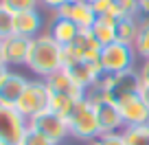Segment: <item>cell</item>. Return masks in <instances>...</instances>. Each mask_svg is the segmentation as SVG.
<instances>
[{"mask_svg":"<svg viewBox=\"0 0 149 145\" xmlns=\"http://www.w3.org/2000/svg\"><path fill=\"white\" fill-rule=\"evenodd\" d=\"M26 66L35 75H42L44 79L48 75H53V73H57V70H61L64 68V62H61V44L53 40L51 33H40L31 42Z\"/></svg>","mask_w":149,"mask_h":145,"instance_id":"6da1fadb","label":"cell"},{"mask_svg":"<svg viewBox=\"0 0 149 145\" xmlns=\"http://www.w3.org/2000/svg\"><path fill=\"white\" fill-rule=\"evenodd\" d=\"M140 75L136 70H125V73H114V75H103L97 84L92 86L94 90L103 95L105 99L118 103L127 97H134V95H140Z\"/></svg>","mask_w":149,"mask_h":145,"instance_id":"7a4b0ae2","label":"cell"},{"mask_svg":"<svg viewBox=\"0 0 149 145\" xmlns=\"http://www.w3.org/2000/svg\"><path fill=\"white\" fill-rule=\"evenodd\" d=\"M68 127H70V134L79 141H97L101 136V125H99L97 110H94V103L88 97L77 101L74 110L68 117Z\"/></svg>","mask_w":149,"mask_h":145,"instance_id":"3957f363","label":"cell"},{"mask_svg":"<svg viewBox=\"0 0 149 145\" xmlns=\"http://www.w3.org/2000/svg\"><path fill=\"white\" fill-rule=\"evenodd\" d=\"M48 108H51V90H48L46 81L29 79V84H26V88H24V92H22V97H20L15 110H18L24 119L31 121L33 117L46 112Z\"/></svg>","mask_w":149,"mask_h":145,"instance_id":"277c9868","label":"cell"},{"mask_svg":"<svg viewBox=\"0 0 149 145\" xmlns=\"http://www.w3.org/2000/svg\"><path fill=\"white\" fill-rule=\"evenodd\" d=\"M136 48L132 44L123 42H112L101 48V66L103 73L114 75V73H125V70H134L136 62Z\"/></svg>","mask_w":149,"mask_h":145,"instance_id":"5b68a950","label":"cell"},{"mask_svg":"<svg viewBox=\"0 0 149 145\" xmlns=\"http://www.w3.org/2000/svg\"><path fill=\"white\" fill-rule=\"evenodd\" d=\"M86 97L94 103V110H97V117H99V125H101V134H112V132H121V127L125 125L121 117V110L114 101L105 99L99 90L90 88L86 92Z\"/></svg>","mask_w":149,"mask_h":145,"instance_id":"8992f818","label":"cell"},{"mask_svg":"<svg viewBox=\"0 0 149 145\" xmlns=\"http://www.w3.org/2000/svg\"><path fill=\"white\" fill-rule=\"evenodd\" d=\"M26 130H29V119H24L15 108L0 103V143L22 145Z\"/></svg>","mask_w":149,"mask_h":145,"instance_id":"52a82bcc","label":"cell"},{"mask_svg":"<svg viewBox=\"0 0 149 145\" xmlns=\"http://www.w3.org/2000/svg\"><path fill=\"white\" fill-rule=\"evenodd\" d=\"M29 125L35 127L37 132H42V134H46L51 141H55L57 145L64 143L66 136L70 134V127H68V119L61 117V114L53 112V110H46V112L37 114V117H33L31 121H29Z\"/></svg>","mask_w":149,"mask_h":145,"instance_id":"ba28073f","label":"cell"},{"mask_svg":"<svg viewBox=\"0 0 149 145\" xmlns=\"http://www.w3.org/2000/svg\"><path fill=\"white\" fill-rule=\"evenodd\" d=\"M118 110H121L123 123L127 125H149V106L143 101L140 95H134V97H127L123 101L116 103Z\"/></svg>","mask_w":149,"mask_h":145,"instance_id":"9c48e42d","label":"cell"},{"mask_svg":"<svg viewBox=\"0 0 149 145\" xmlns=\"http://www.w3.org/2000/svg\"><path fill=\"white\" fill-rule=\"evenodd\" d=\"M26 84H29L26 77L18 75V73H9L5 77V81L0 84V103L15 108L20 97H22V92H24V88H26Z\"/></svg>","mask_w":149,"mask_h":145,"instance_id":"30bf717a","label":"cell"},{"mask_svg":"<svg viewBox=\"0 0 149 145\" xmlns=\"http://www.w3.org/2000/svg\"><path fill=\"white\" fill-rule=\"evenodd\" d=\"M5 42V53H7V64H26L29 51H31V38H24V35H11V38L2 40Z\"/></svg>","mask_w":149,"mask_h":145,"instance_id":"8fae6325","label":"cell"},{"mask_svg":"<svg viewBox=\"0 0 149 145\" xmlns=\"http://www.w3.org/2000/svg\"><path fill=\"white\" fill-rule=\"evenodd\" d=\"M44 81H46V86H48V90H51V92L72 95V97H77V99H84V97H86V90L79 88V86L74 84V81L70 79V75L66 73L64 68L57 70V73H53V75H48Z\"/></svg>","mask_w":149,"mask_h":145,"instance_id":"7c38bea8","label":"cell"},{"mask_svg":"<svg viewBox=\"0 0 149 145\" xmlns=\"http://www.w3.org/2000/svg\"><path fill=\"white\" fill-rule=\"evenodd\" d=\"M15 33L18 35H24V38H37L42 33V15L40 11H20L15 13Z\"/></svg>","mask_w":149,"mask_h":145,"instance_id":"4fadbf2b","label":"cell"},{"mask_svg":"<svg viewBox=\"0 0 149 145\" xmlns=\"http://www.w3.org/2000/svg\"><path fill=\"white\" fill-rule=\"evenodd\" d=\"M116 24H118V20H114L112 15H99L97 18V22H94V27H92V33H94V38L99 40L101 46H107V44L118 40Z\"/></svg>","mask_w":149,"mask_h":145,"instance_id":"5bb4252c","label":"cell"},{"mask_svg":"<svg viewBox=\"0 0 149 145\" xmlns=\"http://www.w3.org/2000/svg\"><path fill=\"white\" fill-rule=\"evenodd\" d=\"M55 42H59L61 46H68V44H74L77 35H79V27L72 22V20H64V18H55V22L51 24V31Z\"/></svg>","mask_w":149,"mask_h":145,"instance_id":"9a60e30c","label":"cell"},{"mask_svg":"<svg viewBox=\"0 0 149 145\" xmlns=\"http://www.w3.org/2000/svg\"><path fill=\"white\" fill-rule=\"evenodd\" d=\"M70 20L79 29H92L94 22H97V13H94L92 5H88V2H72Z\"/></svg>","mask_w":149,"mask_h":145,"instance_id":"2e32d148","label":"cell"},{"mask_svg":"<svg viewBox=\"0 0 149 145\" xmlns=\"http://www.w3.org/2000/svg\"><path fill=\"white\" fill-rule=\"evenodd\" d=\"M116 31H118V40H116V42L132 44V46H134L136 38H138V31H140V18H132V15H127V18L118 20Z\"/></svg>","mask_w":149,"mask_h":145,"instance_id":"e0dca14e","label":"cell"},{"mask_svg":"<svg viewBox=\"0 0 149 145\" xmlns=\"http://www.w3.org/2000/svg\"><path fill=\"white\" fill-rule=\"evenodd\" d=\"M77 101H81V99L72 97V95L51 92V108H48V110H53V112H57V114H61V117L68 119L70 112L74 110V106H77Z\"/></svg>","mask_w":149,"mask_h":145,"instance_id":"ac0fdd59","label":"cell"},{"mask_svg":"<svg viewBox=\"0 0 149 145\" xmlns=\"http://www.w3.org/2000/svg\"><path fill=\"white\" fill-rule=\"evenodd\" d=\"M134 48L140 60H149V15H140V31L134 42Z\"/></svg>","mask_w":149,"mask_h":145,"instance_id":"d6986e66","label":"cell"},{"mask_svg":"<svg viewBox=\"0 0 149 145\" xmlns=\"http://www.w3.org/2000/svg\"><path fill=\"white\" fill-rule=\"evenodd\" d=\"M123 136L127 145H149V125H127Z\"/></svg>","mask_w":149,"mask_h":145,"instance_id":"ffe728a7","label":"cell"},{"mask_svg":"<svg viewBox=\"0 0 149 145\" xmlns=\"http://www.w3.org/2000/svg\"><path fill=\"white\" fill-rule=\"evenodd\" d=\"M15 35V13L0 5V40Z\"/></svg>","mask_w":149,"mask_h":145,"instance_id":"44dd1931","label":"cell"},{"mask_svg":"<svg viewBox=\"0 0 149 145\" xmlns=\"http://www.w3.org/2000/svg\"><path fill=\"white\" fill-rule=\"evenodd\" d=\"M0 5L5 9L13 11V13H20V11H33L37 9V5H42L40 0H0Z\"/></svg>","mask_w":149,"mask_h":145,"instance_id":"7402d4cb","label":"cell"},{"mask_svg":"<svg viewBox=\"0 0 149 145\" xmlns=\"http://www.w3.org/2000/svg\"><path fill=\"white\" fill-rule=\"evenodd\" d=\"M22 145H57V143H55V141H51L46 134H42V132H37L35 127L29 125L26 134H24Z\"/></svg>","mask_w":149,"mask_h":145,"instance_id":"603a6c76","label":"cell"},{"mask_svg":"<svg viewBox=\"0 0 149 145\" xmlns=\"http://www.w3.org/2000/svg\"><path fill=\"white\" fill-rule=\"evenodd\" d=\"M84 57H81V48L77 46V44H68V46H61V62H64V68H68V66L77 64V62H81Z\"/></svg>","mask_w":149,"mask_h":145,"instance_id":"cb8c5ba5","label":"cell"},{"mask_svg":"<svg viewBox=\"0 0 149 145\" xmlns=\"http://www.w3.org/2000/svg\"><path fill=\"white\" fill-rule=\"evenodd\" d=\"M92 145H127L123 132H112V134H101L97 141H92Z\"/></svg>","mask_w":149,"mask_h":145,"instance_id":"d4e9b609","label":"cell"},{"mask_svg":"<svg viewBox=\"0 0 149 145\" xmlns=\"http://www.w3.org/2000/svg\"><path fill=\"white\" fill-rule=\"evenodd\" d=\"M116 5L121 7V11L127 15H132V18H140V5L138 0H116Z\"/></svg>","mask_w":149,"mask_h":145,"instance_id":"484cf974","label":"cell"},{"mask_svg":"<svg viewBox=\"0 0 149 145\" xmlns=\"http://www.w3.org/2000/svg\"><path fill=\"white\" fill-rule=\"evenodd\" d=\"M112 7H114V0H94L92 2V9L97 13V18L99 15H107L112 11Z\"/></svg>","mask_w":149,"mask_h":145,"instance_id":"4316f807","label":"cell"},{"mask_svg":"<svg viewBox=\"0 0 149 145\" xmlns=\"http://www.w3.org/2000/svg\"><path fill=\"white\" fill-rule=\"evenodd\" d=\"M46 9H51V11H57L61 5H68V2H72V0H40Z\"/></svg>","mask_w":149,"mask_h":145,"instance_id":"83f0119b","label":"cell"},{"mask_svg":"<svg viewBox=\"0 0 149 145\" xmlns=\"http://www.w3.org/2000/svg\"><path fill=\"white\" fill-rule=\"evenodd\" d=\"M70 9H72V2H68V5H61L57 11H53L55 13V18H64V20H70Z\"/></svg>","mask_w":149,"mask_h":145,"instance_id":"f1b7e54d","label":"cell"},{"mask_svg":"<svg viewBox=\"0 0 149 145\" xmlns=\"http://www.w3.org/2000/svg\"><path fill=\"white\" fill-rule=\"evenodd\" d=\"M138 75H140V84H149V60H143Z\"/></svg>","mask_w":149,"mask_h":145,"instance_id":"f546056e","label":"cell"},{"mask_svg":"<svg viewBox=\"0 0 149 145\" xmlns=\"http://www.w3.org/2000/svg\"><path fill=\"white\" fill-rule=\"evenodd\" d=\"M140 97H143V101L149 106V84H143V86H140Z\"/></svg>","mask_w":149,"mask_h":145,"instance_id":"4dcf8cb0","label":"cell"},{"mask_svg":"<svg viewBox=\"0 0 149 145\" xmlns=\"http://www.w3.org/2000/svg\"><path fill=\"white\" fill-rule=\"evenodd\" d=\"M0 66H9L7 64V53H5V42L0 40Z\"/></svg>","mask_w":149,"mask_h":145,"instance_id":"1f68e13d","label":"cell"},{"mask_svg":"<svg viewBox=\"0 0 149 145\" xmlns=\"http://www.w3.org/2000/svg\"><path fill=\"white\" fill-rule=\"evenodd\" d=\"M140 5V15H149V0H138Z\"/></svg>","mask_w":149,"mask_h":145,"instance_id":"d6a6232c","label":"cell"},{"mask_svg":"<svg viewBox=\"0 0 149 145\" xmlns=\"http://www.w3.org/2000/svg\"><path fill=\"white\" fill-rule=\"evenodd\" d=\"M9 73H11V70L7 68V66H0V84H2V81H5V77L9 75Z\"/></svg>","mask_w":149,"mask_h":145,"instance_id":"836d02e7","label":"cell"},{"mask_svg":"<svg viewBox=\"0 0 149 145\" xmlns=\"http://www.w3.org/2000/svg\"><path fill=\"white\" fill-rule=\"evenodd\" d=\"M72 2H88V5H92L94 0H72Z\"/></svg>","mask_w":149,"mask_h":145,"instance_id":"e575fe53","label":"cell"},{"mask_svg":"<svg viewBox=\"0 0 149 145\" xmlns=\"http://www.w3.org/2000/svg\"><path fill=\"white\" fill-rule=\"evenodd\" d=\"M0 145H5V143H0Z\"/></svg>","mask_w":149,"mask_h":145,"instance_id":"d590c367","label":"cell"}]
</instances>
